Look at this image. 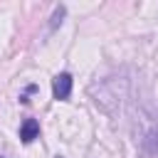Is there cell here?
<instances>
[{
  "mask_svg": "<svg viewBox=\"0 0 158 158\" xmlns=\"http://www.w3.org/2000/svg\"><path fill=\"white\" fill-rule=\"evenodd\" d=\"M52 91H54V99H57V101L69 99V94H72V74H69V72L57 74L54 81H52Z\"/></svg>",
  "mask_w": 158,
  "mask_h": 158,
  "instance_id": "6da1fadb",
  "label": "cell"
},
{
  "mask_svg": "<svg viewBox=\"0 0 158 158\" xmlns=\"http://www.w3.org/2000/svg\"><path fill=\"white\" fill-rule=\"evenodd\" d=\"M37 136H40V123H37L35 118H25L22 126H20V138H22L25 143H30V141H35Z\"/></svg>",
  "mask_w": 158,
  "mask_h": 158,
  "instance_id": "7a4b0ae2",
  "label": "cell"
}]
</instances>
